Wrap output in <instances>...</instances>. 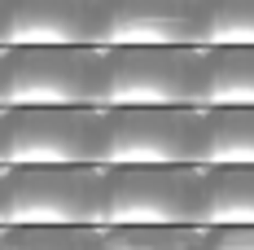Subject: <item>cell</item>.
<instances>
[{"label": "cell", "mask_w": 254, "mask_h": 250, "mask_svg": "<svg viewBox=\"0 0 254 250\" xmlns=\"http://www.w3.org/2000/svg\"><path fill=\"white\" fill-rule=\"evenodd\" d=\"M105 250H210V228H101Z\"/></svg>", "instance_id": "cell-13"}, {"label": "cell", "mask_w": 254, "mask_h": 250, "mask_svg": "<svg viewBox=\"0 0 254 250\" xmlns=\"http://www.w3.org/2000/svg\"><path fill=\"white\" fill-rule=\"evenodd\" d=\"M197 158H202V110H153V105L105 110L101 167H197Z\"/></svg>", "instance_id": "cell-6"}, {"label": "cell", "mask_w": 254, "mask_h": 250, "mask_svg": "<svg viewBox=\"0 0 254 250\" xmlns=\"http://www.w3.org/2000/svg\"><path fill=\"white\" fill-rule=\"evenodd\" d=\"M110 105L206 110V49H105Z\"/></svg>", "instance_id": "cell-5"}, {"label": "cell", "mask_w": 254, "mask_h": 250, "mask_svg": "<svg viewBox=\"0 0 254 250\" xmlns=\"http://www.w3.org/2000/svg\"><path fill=\"white\" fill-rule=\"evenodd\" d=\"M202 228H254V167H202Z\"/></svg>", "instance_id": "cell-9"}, {"label": "cell", "mask_w": 254, "mask_h": 250, "mask_svg": "<svg viewBox=\"0 0 254 250\" xmlns=\"http://www.w3.org/2000/svg\"><path fill=\"white\" fill-rule=\"evenodd\" d=\"M0 167H4V110H0Z\"/></svg>", "instance_id": "cell-18"}, {"label": "cell", "mask_w": 254, "mask_h": 250, "mask_svg": "<svg viewBox=\"0 0 254 250\" xmlns=\"http://www.w3.org/2000/svg\"><path fill=\"white\" fill-rule=\"evenodd\" d=\"M0 211H4V167H0Z\"/></svg>", "instance_id": "cell-19"}, {"label": "cell", "mask_w": 254, "mask_h": 250, "mask_svg": "<svg viewBox=\"0 0 254 250\" xmlns=\"http://www.w3.org/2000/svg\"><path fill=\"white\" fill-rule=\"evenodd\" d=\"M105 110H4V167H101Z\"/></svg>", "instance_id": "cell-2"}, {"label": "cell", "mask_w": 254, "mask_h": 250, "mask_svg": "<svg viewBox=\"0 0 254 250\" xmlns=\"http://www.w3.org/2000/svg\"><path fill=\"white\" fill-rule=\"evenodd\" d=\"M9 49H105V0H4Z\"/></svg>", "instance_id": "cell-7"}, {"label": "cell", "mask_w": 254, "mask_h": 250, "mask_svg": "<svg viewBox=\"0 0 254 250\" xmlns=\"http://www.w3.org/2000/svg\"><path fill=\"white\" fill-rule=\"evenodd\" d=\"M105 167H4L0 228H101Z\"/></svg>", "instance_id": "cell-1"}, {"label": "cell", "mask_w": 254, "mask_h": 250, "mask_svg": "<svg viewBox=\"0 0 254 250\" xmlns=\"http://www.w3.org/2000/svg\"><path fill=\"white\" fill-rule=\"evenodd\" d=\"M9 92H13V66H9V49H0V110H9Z\"/></svg>", "instance_id": "cell-16"}, {"label": "cell", "mask_w": 254, "mask_h": 250, "mask_svg": "<svg viewBox=\"0 0 254 250\" xmlns=\"http://www.w3.org/2000/svg\"><path fill=\"white\" fill-rule=\"evenodd\" d=\"M0 49H9V9L0 0Z\"/></svg>", "instance_id": "cell-17"}, {"label": "cell", "mask_w": 254, "mask_h": 250, "mask_svg": "<svg viewBox=\"0 0 254 250\" xmlns=\"http://www.w3.org/2000/svg\"><path fill=\"white\" fill-rule=\"evenodd\" d=\"M202 224V167H105L101 228Z\"/></svg>", "instance_id": "cell-4"}, {"label": "cell", "mask_w": 254, "mask_h": 250, "mask_svg": "<svg viewBox=\"0 0 254 250\" xmlns=\"http://www.w3.org/2000/svg\"><path fill=\"white\" fill-rule=\"evenodd\" d=\"M18 105L53 110H110V57L105 49H9Z\"/></svg>", "instance_id": "cell-3"}, {"label": "cell", "mask_w": 254, "mask_h": 250, "mask_svg": "<svg viewBox=\"0 0 254 250\" xmlns=\"http://www.w3.org/2000/svg\"><path fill=\"white\" fill-rule=\"evenodd\" d=\"M0 250H4V228H0Z\"/></svg>", "instance_id": "cell-20"}, {"label": "cell", "mask_w": 254, "mask_h": 250, "mask_svg": "<svg viewBox=\"0 0 254 250\" xmlns=\"http://www.w3.org/2000/svg\"><path fill=\"white\" fill-rule=\"evenodd\" d=\"M110 35L105 49H202L206 0H105Z\"/></svg>", "instance_id": "cell-8"}, {"label": "cell", "mask_w": 254, "mask_h": 250, "mask_svg": "<svg viewBox=\"0 0 254 250\" xmlns=\"http://www.w3.org/2000/svg\"><path fill=\"white\" fill-rule=\"evenodd\" d=\"M202 49H254V0H206Z\"/></svg>", "instance_id": "cell-12"}, {"label": "cell", "mask_w": 254, "mask_h": 250, "mask_svg": "<svg viewBox=\"0 0 254 250\" xmlns=\"http://www.w3.org/2000/svg\"><path fill=\"white\" fill-rule=\"evenodd\" d=\"M4 250H105L101 228H4Z\"/></svg>", "instance_id": "cell-14"}, {"label": "cell", "mask_w": 254, "mask_h": 250, "mask_svg": "<svg viewBox=\"0 0 254 250\" xmlns=\"http://www.w3.org/2000/svg\"><path fill=\"white\" fill-rule=\"evenodd\" d=\"M210 250H254V228H210Z\"/></svg>", "instance_id": "cell-15"}, {"label": "cell", "mask_w": 254, "mask_h": 250, "mask_svg": "<svg viewBox=\"0 0 254 250\" xmlns=\"http://www.w3.org/2000/svg\"><path fill=\"white\" fill-rule=\"evenodd\" d=\"M197 167H254V110L215 105L202 110V158Z\"/></svg>", "instance_id": "cell-10"}, {"label": "cell", "mask_w": 254, "mask_h": 250, "mask_svg": "<svg viewBox=\"0 0 254 250\" xmlns=\"http://www.w3.org/2000/svg\"><path fill=\"white\" fill-rule=\"evenodd\" d=\"M215 105L254 110V49H206V110Z\"/></svg>", "instance_id": "cell-11"}]
</instances>
